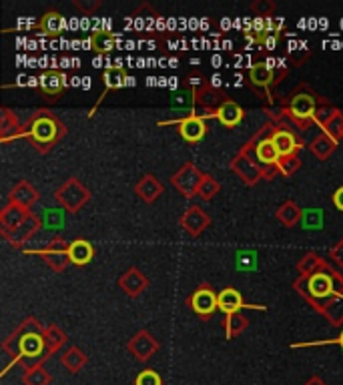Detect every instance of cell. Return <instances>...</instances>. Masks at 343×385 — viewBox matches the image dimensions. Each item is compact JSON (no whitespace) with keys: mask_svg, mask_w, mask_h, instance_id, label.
<instances>
[{"mask_svg":"<svg viewBox=\"0 0 343 385\" xmlns=\"http://www.w3.org/2000/svg\"><path fill=\"white\" fill-rule=\"evenodd\" d=\"M191 305H193V309L197 313H201V315H211L213 311L219 307V301H217V297H215V293H213L211 289H199L193 295Z\"/></svg>","mask_w":343,"mask_h":385,"instance_id":"obj_1","label":"cell"},{"mask_svg":"<svg viewBox=\"0 0 343 385\" xmlns=\"http://www.w3.org/2000/svg\"><path fill=\"white\" fill-rule=\"evenodd\" d=\"M45 349V339L36 334H27L25 337H21V343H19V351L23 358H38Z\"/></svg>","mask_w":343,"mask_h":385,"instance_id":"obj_2","label":"cell"},{"mask_svg":"<svg viewBox=\"0 0 343 385\" xmlns=\"http://www.w3.org/2000/svg\"><path fill=\"white\" fill-rule=\"evenodd\" d=\"M131 351L134 353L137 360H151L153 353L157 351V343L149 337L147 334H141L131 343Z\"/></svg>","mask_w":343,"mask_h":385,"instance_id":"obj_3","label":"cell"},{"mask_svg":"<svg viewBox=\"0 0 343 385\" xmlns=\"http://www.w3.org/2000/svg\"><path fill=\"white\" fill-rule=\"evenodd\" d=\"M67 257H69L73 263H77V265H86V263L91 261V257H93V247H91L88 241L77 239V241L71 243V247H69V251H67Z\"/></svg>","mask_w":343,"mask_h":385,"instance_id":"obj_4","label":"cell"},{"mask_svg":"<svg viewBox=\"0 0 343 385\" xmlns=\"http://www.w3.org/2000/svg\"><path fill=\"white\" fill-rule=\"evenodd\" d=\"M217 301H219V309L225 311V313H229V315L235 313L239 307H243V299H241L237 289H223L219 293Z\"/></svg>","mask_w":343,"mask_h":385,"instance_id":"obj_5","label":"cell"},{"mask_svg":"<svg viewBox=\"0 0 343 385\" xmlns=\"http://www.w3.org/2000/svg\"><path fill=\"white\" fill-rule=\"evenodd\" d=\"M181 135L185 137L187 141H191V143L201 141V139L205 137V125H203V121L197 119V117H189V119H185V121L181 123Z\"/></svg>","mask_w":343,"mask_h":385,"instance_id":"obj_6","label":"cell"},{"mask_svg":"<svg viewBox=\"0 0 343 385\" xmlns=\"http://www.w3.org/2000/svg\"><path fill=\"white\" fill-rule=\"evenodd\" d=\"M217 119L225 125V127H235L239 121L243 119V110H241V106L235 103H225L221 104V108L217 110Z\"/></svg>","mask_w":343,"mask_h":385,"instance_id":"obj_7","label":"cell"},{"mask_svg":"<svg viewBox=\"0 0 343 385\" xmlns=\"http://www.w3.org/2000/svg\"><path fill=\"white\" fill-rule=\"evenodd\" d=\"M54 135H56V125H54L51 119H38V121L32 125V137H34L38 143H49V141H53Z\"/></svg>","mask_w":343,"mask_h":385,"instance_id":"obj_8","label":"cell"},{"mask_svg":"<svg viewBox=\"0 0 343 385\" xmlns=\"http://www.w3.org/2000/svg\"><path fill=\"white\" fill-rule=\"evenodd\" d=\"M273 143L277 147V151L281 156H289L295 149H297V143H295V137L287 132V130H277L273 135Z\"/></svg>","mask_w":343,"mask_h":385,"instance_id":"obj_9","label":"cell"},{"mask_svg":"<svg viewBox=\"0 0 343 385\" xmlns=\"http://www.w3.org/2000/svg\"><path fill=\"white\" fill-rule=\"evenodd\" d=\"M60 361H62V365H64L71 373H77V371H80V369L84 367L86 358H84L82 351H79L77 347H73V349H69L67 353H62Z\"/></svg>","mask_w":343,"mask_h":385,"instance_id":"obj_10","label":"cell"},{"mask_svg":"<svg viewBox=\"0 0 343 385\" xmlns=\"http://www.w3.org/2000/svg\"><path fill=\"white\" fill-rule=\"evenodd\" d=\"M23 382H25V385H49L51 384V375L43 365H34L25 373Z\"/></svg>","mask_w":343,"mask_h":385,"instance_id":"obj_11","label":"cell"},{"mask_svg":"<svg viewBox=\"0 0 343 385\" xmlns=\"http://www.w3.org/2000/svg\"><path fill=\"white\" fill-rule=\"evenodd\" d=\"M279 156H281V154L277 151L273 139H267V141L257 145V159H259L261 163H277Z\"/></svg>","mask_w":343,"mask_h":385,"instance_id":"obj_12","label":"cell"},{"mask_svg":"<svg viewBox=\"0 0 343 385\" xmlns=\"http://www.w3.org/2000/svg\"><path fill=\"white\" fill-rule=\"evenodd\" d=\"M291 110H293V115L299 117V119L309 117V115L314 113V99H311V97H305V95L295 97L293 103H291Z\"/></svg>","mask_w":343,"mask_h":385,"instance_id":"obj_13","label":"cell"},{"mask_svg":"<svg viewBox=\"0 0 343 385\" xmlns=\"http://www.w3.org/2000/svg\"><path fill=\"white\" fill-rule=\"evenodd\" d=\"M309 289H311L314 295L323 297V295H329L333 287H331V279L325 273H317V275L311 277V281H309Z\"/></svg>","mask_w":343,"mask_h":385,"instance_id":"obj_14","label":"cell"},{"mask_svg":"<svg viewBox=\"0 0 343 385\" xmlns=\"http://www.w3.org/2000/svg\"><path fill=\"white\" fill-rule=\"evenodd\" d=\"M38 80H40L43 91H45V93H51V95H56V93L64 86V75H56V73L43 75Z\"/></svg>","mask_w":343,"mask_h":385,"instance_id":"obj_15","label":"cell"},{"mask_svg":"<svg viewBox=\"0 0 343 385\" xmlns=\"http://www.w3.org/2000/svg\"><path fill=\"white\" fill-rule=\"evenodd\" d=\"M64 25H67V23H64L62 16H58L56 12H49V14L45 16V21H43V25L40 26H43V30H45L47 34H58Z\"/></svg>","mask_w":343,"mask_h":385,"instance_id":"obj_16","label":"cell"},{"mask_svg":"<svg viewBox=\"0 0 343 385\" xmlns=\"http://www.w3.org/2000/svg\"><path fill=\"white\" fill-rule=\"evenodd\" d=\"M271 78H273V73H271V69H269L267 65H257V67L251 69V80H253L255 84H259V86L269 84Z\"/></svg>","mask_w":343,"mask_h":385,"instance_id":"obj_17","label":"cell"},{"mask_svg":"<svg viewBox=\"0 0 343 385\" xmlns=\"http://www.w3.org/2000/svg\"><path fill=\"white\" fill-rule=\"evenodd\" d=\"M323 225V213L317 211V209H311L303 215V227L307 229H319Z\"/></svg>","mask_w":343,"mask_h":385,"instance_id":"obj_18","label":"cell"},{"mask_svg":"<svg viewBox=\"0 0 343 385\" xmlns=\"http://www.w3.org/2000/svg\"><path fill=\"white\" fill-rule=\"evenodd\" d=\"M134 385H163V380H161V375H158L157 371L145 369V371H141V373L137 375Z\"/></svg>","mask_w":343,"mask_h":385,"instance_id":"obj_19","label":"cell"},{"mask_svg":"<svg viewBox=\"0 0 343 385\" xmlns=\"http://www.w3.org/2000/svg\"><path fill=\"white\" fill-rule=\"evenodd\" d=\"M45 223H47V227H51V229L62 227V213H60L58 209H49V211L45 213Z\"/></svg>","mask_w":343,"mask_h":385,"instance_id":"obj_20","label":"cell"},{"mask_svg":"<svg viewBox=\"0 0 343 385\" xmlns=\"http://www.w3.org/2000/svg\"><path fill=\"white\" fill-rule=\"evenodd\" d=\"M333 203H335V205L340 207V209L343 211V187L340 189V191H338V193H335V195H333Z\"/></svg>","mask_w":343,"mask_h":385,"instance_id":"obj_21","label":"cell"},{"mask_svg":"<svg viewBox=\"0 0 343 385\" xmlns=\"http://www.w3.org/2000/svg\"><path fill=\"white\" fill-rule=\"evenodd\" d=\"M265 47L273 51V49L277 47V38H275V36H267V38H265Z\"/></svg>","mask_w":343,"mask_h":385,"instance_id":"obj_22","label":"cell"},{"mask_svg":"<svg viewBox=\"0 0 343 385\" xmlns=\"http://www.w3.org/2000/svg\"><path fill=\"white\" fill-rule=\"evenodd\" d=\"M305 385H327V384H325L323 380H319V377H311V380H309V382H307Z\"/></svg>","mask_w":343,"mask_h":385,"instance_id":"obj_23","label":"cell"},{"mask_svg":"<svg viewBox=\"0 0 343 385\" xmlns=\"http://www.w3.org/2000/svg\"><path fill=\"white\" fill-rule=\"evenodd\" d=\"M82 89H84V91H86V89H91V78L88 77L82 78Z\"/></svg>","mask_w":343,"mask_h":385,"instance_id":"obj_24","label":"cell"},{"mask_svg":"<svg viewBox=\"0 0 343 385\" xmlns=\"http://www.w3.org/2000/svg\"><path fill=\"white\" fill-rule=\"evenodd\" d=\"M71 84H73V86H80V84H82V78H79V77L71 78Z\"/></svg>","mask_w":343,"mask_h":385,"instance_id":"obj_25","label":"cell"},{"mask_svg":"<svg viewBox=\"0 0 343 385\" xmlns=\"http://www.w3.org/2000/svg\"><path fill=\"white\" fill-rule=\"evenodd\" d=\"M134 80H137L134 77H125V84L127 86H134Z\"/></svg>","mask_w":343,"mask_h":385,"instance_id":"obj_26","label":"cell"},{"mask_svg":"<svg viewBox=\"0 0 343 385\" xmlns=\"http://www.w3.org/2000/svg\"><path fill=\"white\" fill-rule=\"evenodd\" d=\"M211 84L213 86H219V84H221V77H219V75H215V77L211 78Z\"/></svg>","mask_w":343,"mask_h":385,"instance_id":"obj_27","label":"cell"},{"mask_svg":"<svg viewBox=\"0 0 343 385\" xmlns=\"http://www.w3.org/2000/svg\"><path fill=\"white\" fill-rule=\"evenodd\" d=\"M213 67H221V56H213Z\"/></svg>","mask_w":343,"mask_h":385,"instance_id":"obj_28","label":"cell"},{"mask_svg":"<svg viewBox=\"0 0 343 385\" xmlns=\"http://www.w3.org/2000/svg\"><path fill=\"white\" fill-rule=\"evenodd\" d=\"M177 65H179V62H177L175 58H171V60H169V67H177Z\"/></svg>","mask_w":343,"mask_h":385,"instance_id":"obj_29","label":"cell"},{"mask_svg":"<svg viewBox=\"0 0 343 385\" xmlns=\"http://www.w3.org/2000/svg\"><path fill=\"white\" fill-rule=\"evenodd\" d=\"M338 343H340V345H342V347H343V334H342V337L338 339Z\"/></svg>","mask_w":343,"mask_h":385,"instance_id":"obj_30","label":"cell"}]
</instances>
